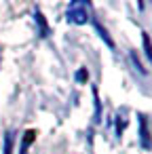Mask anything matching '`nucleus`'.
Masks as SVG:
<instances>
[{
  "instance_id": "obj_9",
  "label": "nucleus",
  "mask_w": 152,
  "mask_h": 154,
  "mask_svg": "<svg viewBox=\"0 0 152 154\" xmlns=\"http://www.w3.org/2000/svg\"><path fill=\"white\" fill-rule=\"evenodd\" d=\"M129 57H131V61H133V66H135V70H137V72H139V74H146V68H144V66H141V61H139V59H137V55H135V53H133V51H131V53H129Z\"/></svg>"
},
{
  "instance_id": "obj_3",
  "label": "nucleus",
  "mask_w": 152,
  "mask_h": 154,
  "mask_svg": "<svg viewBox=\"0 0 152 154\" xmlns=\"http://www.w3.org/2000/svg\"><path fill=\"white\" fill-rule=\"evenodd\" d=\"M34 23H36V28H38V36H40V38H49L51 28H49L45 15L40 13V9H34Z\"/></svg>"
},
{
  "instance_id": "obj_7",
  "label": "nucleus",
  "mask_w": 152,
  "mask_h": 154,
  "mask_svg": "<svg viewBox=\"0 0 152 154\" xmlns=\"http://www.w3.org/2000/svg\"><path fill=\"white\" fill-rule=\"evenodd\" d=\"M93 101H95V122H101V101H99V93L93 87Z\"/></svg>"
},
{
  "instance_id": "obj_4",
  "label": "nucleus",
  "mask_w": 152,
  "mask_h": 154,
  "mask_svg": "<svg viewBox=\"0 0 152 154\" xmlns=\"http://www.w3.org/2000/svg\"><path fill=\"white\" fill-rule=\"evenodd\" d=\"M91 21H93V28H95V32L99 34V38H101V40L106 42V47H108V49H114V40L110 38L108 30H106V28H104V26H101V23H99L97 19H93V17H91Z\"/></svg>"
},
{
  "instance_id": "obj_6",
  "label": "nucleus",
  "mask_w": 152,
  "mask_h": 154,
  "mask_svg": "<svg viewBox=\"0 0 152 154\" xmlns=\"http://www.w3.org/2000/svg\"><path fill=\"white\" fill-rule=\"evenodd\" d=\"M141 42H144V53H146L148 61L152 63V42H150V36H148V32H141Z\"/></svg>"
},
{
  "instance_id": "obj_5",
  "label": "nucleus",
  "mask_w": 152,
  "mask_h": 154,
  "mask_svg": "<svg viewBox=\"0 0 152 154\" xmlns=\"http://www.w3.org/2000/svg\"><path fill=\"white\" fill-rule=\"evenodd\" d=\"M5 146H2V154H13V143H15V131L13 129H9L7 133H5Z\"/></svg>"
},
{
  "instance_id": "obj_1",
  "label": "nucleus",
  "mask_w": 152,
  "mask_h": 154,
  "mask_svg": "<svg viewBox=\"0 0 152 154\" xmlns=\"http://www.w3.org/2000/svg\"><path fill=\"white\" fill-rule=\"evenodd\" d=\"M89 9H91V5L85 2V0H72L66 11V21L72 26H85L87 21H91Z\"/></svg>"
},
{
  "instance_id": "obj_8",
  "label": "nucleus",
  "mask_w": 152,
  "mask_h": 154,
  "mask_svg": "<svg viewBox=\"0 0 152 154\" xmlns=\"http://www.w3.org/2000/svg\"><path fill=\"white\" fill-rule=\"evenodd\" d=\"M34 137H36L34 131H28V133H26V137H23V141H21V148H19V154H28V146L32 143Z\"/></svg>"
},
{
  "instance_id": "obj_10",
  "label": "nucleus",
  "mask_w": 152,
  "mask_h": 154,
  "mask_svg": "<svg viewBox=\"0 0 152 154\" xmlns=\"http://www.w3.org/2000/svg\"><path fill=\"white\" fill-rule=\"evenodd\" d=\"M87 80H89V72H87V68H80L76 72V82H87Z\"/></svg>"
},
{
  "instance_id": "obj_2",
  "label": "nucleus",
  "mask_w": 152,
  "mask_h": 154,
  "mask_svg": "<svg viewBox=\"0 0 152 154\" xmlns=\"http://www.w3.org/2000/svg\"><path fill=\"white\" fill-rule=\"evenodd\" d=\"M137 122H139V146L144 150H152V135H150L146 116L144 114H137Z\"/></svg>"
}]
</instances>
